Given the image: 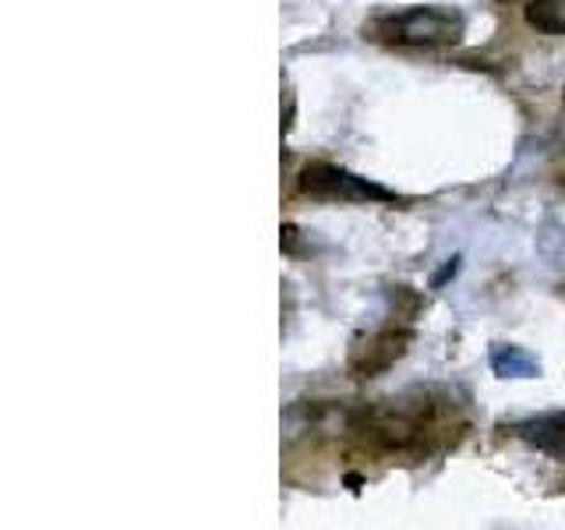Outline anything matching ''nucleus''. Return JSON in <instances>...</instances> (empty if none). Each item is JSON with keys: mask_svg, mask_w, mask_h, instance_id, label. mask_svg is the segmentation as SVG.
Wrapping results in <instances>:
<instances>
[{"mask_svg": "<svg viewBox=\"0 0 565 530\" xmlns=\"http://www.w3.org/2000/svg\"><path fill=\"white\" fill-rule=\"evenodd\" d=\"M467 18L456 8L420 4L393 14H379L364 25V35L388 46H452L463 40Z\"/></svg>", "mask_w": 565, "mask_h": 530, "instance_id": "f257e3e1", "label": "nucleus"}, {"mask_svg": "<svg viewBox=\"0 0 565 530\" xmlns=\"http://www.w3.org/2000/svg\"><path fill=\"white\" fill-rule=\"evenodd\" d=\"M523 18L530 29L544 35H565V0H530Z\"/></svg>", "mask_w": 565, "mask_h": 530, "instance_id": "39448f33", "label": "nucleus"}, {"mask_svg": "<svg viewBox=\"0 0 565 530\" xmlns=\"http://www.w3.org/2000/svg\"><path fill=\"white\" fill-rule=\"evenodd\" d=\"M494 4H516V0H494Z\"/></svg>", "mask_w": 565, "mask_h": 530, "instance_id": "1a4fd4ad", "label": "nucleus"}, {"mask_svg": "<svg viewBox=\"0 0 565 530\" xmlns=\"http://www.w3.org/2000/svg\"><path fill=\"white\" fill-rule=\"evenodd\" d=\"M300 191L311 199H332V202H396V191H388L367 177H358L335 163H308L300 170Z\"/></svg>", "mask_w": 565, "mask_h": 530, "instance_id": "f03ea898", "label": "nucleus"}, {"mask_svg": "<svg viewBox=\"0 0 565 530\" xmlns=\"http://www.w3.org/2000/svg\"><path fill=\"white\" fill-rule=\"evenodd\" d=\"M282 247H287V252H294V247H297V226L294 223L282 226Z\"/></svg>", "mask_w": 565, "mask_h": 530, "instance_id": "0eeeda50", "label": "nucleus"}, {"mask_svg": "<svg viewBox=\"0 0 565 530\" xmlns=\"http://www.w3.org/2000/svg\"><path fill=\"white\" fill-rule=\"evenodd\" d=\"M406 343H411V332L406 329H382L375 336H367L364 343L350 350V371L358 379L379 375V371H385L388 364H396L403 358Z\"/></svg>", "mask_w": 565, "mask_h": 530, "instance_id": "7ed1b4c3", "label": "nucleus"}, {"mask_svg": "<svg viewBox=\"0 0 565 530\" xmlns=\"http://www.w3.org/2000/svg\"><path fill=\"white\" fill-rule=\"evenodd\" d=\"M491 368L499 371L502 379H530V375H537V361L530 358L526 350L505 347V343H499V347L491 350Z\"/></svg>", "mask_w": 565, "mask_h": 530, "instance_id": "423d86ee", "label": "nucleus"}, {"mask_svg": "<svg viewBox=\"0 0 565 530\" xmlns=\"http://www.w3.org/2000/svg\"><path fill=\"white\" fill-rule=\"evenodd\" d=\"M456 269H459V258H449V265H446V269H441V273L435 276V287H441V283H446L449 276H456Z\"/></svg>", "mask_w": 565, "mask_h": 530, "instance_id": "6e6552de", "label": "nucleus"}, {"mask_svg": "<svg viewBox=\"0 0 565 530\" xmlns=\"http://www.w3.org/2000/svg\"><path fill=\"white\" fill-rule=\"evenodd\" d=\"M520 442H526L530 449H537L544 456L565 464V411L552 414H537V417H523L509 428Z\"/></svg>", "mask_w": 565, "mask_h": 530, "instance_id": "20e7f679", "label": "nucleus"}]
</instances>
